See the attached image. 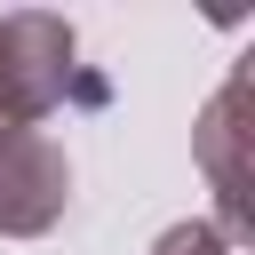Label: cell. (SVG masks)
Masks as SVG:
<instances>
[{
	"mask_svg": "<svg viewBox=\"0 0 255 255\" xmlns=\"http://www.w3.org/2000/svg\"><path fill=\"white\" fill-rule=\"evenodd\" d=\"M151 255H231V247H223V231H215V223H199V215H191V223H167V231L151 239Z\"/></svg>",
	"mask_w": 255,
	"mask_h": 255,
	"instance_id": "4",
	"label": "cell"
},
{
	"mask_svg": "<svg viewBox=\"0 0 255 255\" xmlns=\"http://www.w3.org/2000/svg\"><path fill=\"white\" fill-rule=\"evenodd\" d=\"M64 104H104V80L80 72V32L48 8L0 16V143L40 135V120Z\"/></svg>",
	"mask_w": 255,
	"mask_h": 255,
	"instance_id": "1",
	"label": "cell"
},
{
	"mask_svg": "<svg viewBox=\"0 0 255 255\" xmlns=\"http://www.w3.org/2000/svg\"><path fill=\"white\" fill-rule=\"evenodd\" d=\"M239 104H247V80H231L215 104H207V120H199V159H207V183H215V231H223V247H239L247 231H255V207H247V167H239Z\"/></svg>",
	"mask_w": 255,
	"mask_h": 255,
	"instance_id": "3",
	"label": "cell"
},
{
	"mask_svg": "<svg viewBox=\"0 0 255 255\" xmlns=\"http://www.w3.org/2000/svg\"><path fill=\"white\" fill-rule=\"evenodd\" d=\"M72 207V159L56 135H8L0 143V239H40Z\"/></svg>",
	"mask_w": 255,
	"mask_h": 255,
	"instance_id": "2",
	"label": "cell"
}]
</instances>
